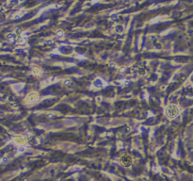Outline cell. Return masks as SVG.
<instances>
[{
  "instance_id": "5b68a950",
  "label": "cell",
  "mask_w": 193,
  "mask_h": 181,
  "mask_svg": "<svg viewBox=\"0 0 193 181\" xmlns=\"http://www.w3.org/2000/svg\"><path fill=\"white\" fill-rule=\"evenodd\" d=\"M32 74L36 76H41L43 75V69L39 66H32Z\"/></svg>"
},
{
  "instance_id": "ba28073f",
  "label": "cell",
  "mask_w": 193,
  "mask_h": 181,
  "mask_svg": "<svg viewBox=\"0 0 193 181\" xmlns=\"http://www.w3.org/2000/svg\"><path fill=\"white\" fill-rule=\"evenodd\" d=\"M58 36H63V32L60 30V31H59L58 32Z\"/></svg>"
},
{
  "instance_id": "7a4b0ae2",
  "label": "cell",
  "mask_w": 193,
  "mask_h": 181,
  "mask_svg": "<svg viewBox=\"0 0 193 181\" xmlns=\"http://www.w3.org/2000/svg\"><path fill=\"white\" fill-rule=\"evenodd\" d=\"M38 99H39V94L37 92H30L26 97V101L28 104H33V103L37 102Z\"/></svg>"
},
{
  "instance_id": "277c9868",
  "label": "cell",
  "mask_w": 193,
  "mask_h": 181,
  "mask_svg": "<svg viewBox=\"0 0 193 181\" xmlns=\"http://www.w3.org/2000/svg\"><path fill=\"white\" fill-rule=\"evenodd\" d=\"M28 141L27 138L23 137V136H18L14 139V142L18 145H23V144H26Z\"/></svg>"
},
{
  "instance_id": "52a82bcc",
  "label": "cell",
  "mask_w": 193,
  "mask_h": 181,
  "mask_svg": "<svg viewBox=\"0 0 193 181\" xmlns=\"http://www.w3.org/2000/svg\"><path fill=\"white\" fill-rule=\"evenodd\" d=\"M70 84H71L70 80H65V85H70Z\"/></svg>"
},
{
  "instance_id": "3957f363",
  "label": "cell",
  "mask_w": 193,
  "mask_h": 181,
  "mask_svg": "<svg viewBox=\"0 0 193 181\" xmlns=\"http://www.w3.org/2000/svg\"><path fill=\"white\" fill-rule=\"evenodd\" d=\"M121 161L124 166H129L131 165V163H132V158L129 155H124V156L121 157Z\"/></svg>"
},
{
  "instance_id": "8992f818",
  "label": "cell",
  "mask_w": 193,
  "mask_h": 181,
  "mask_svg": "<svg viewBox=\"0 0 193 181\" xmlns=\"http://www.w3.org/2000/svg\"><path fill=\"white\" fill-rule=\"evenodd\" d=\"M93 85H94L95 87L100 88V87H102V86H103V81H102L100 78H98V79H96V80L93 82Z\"/></svg>"
},
{
  "instance_id": "6da1fadb",
  "label": "cell",
  "mask_w": 193,
  "mask_h": 181,
  "mask_svg": "<svg viewBox=\"0 0 193 181\" xmlns=\"http://www.w3.org/2000/svg\"><path fill=\"white\" fill-rule=\"evenodd\" d=\"M165 113L169 118H175L179 114V107L176 105H169L165 109Z\"/></svg>"
}]
</instances>
